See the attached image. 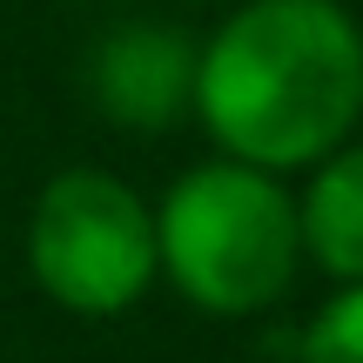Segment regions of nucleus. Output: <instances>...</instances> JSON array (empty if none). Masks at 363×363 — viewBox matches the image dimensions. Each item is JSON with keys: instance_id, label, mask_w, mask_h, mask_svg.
<instances>
[{"instance_id": "7ed1b4c3", "label": "nucleus", "mask_w": 363, "mask_h": 363, "mask_svg": "<svg viewBox=\"0 0 363 363\" xmlns=\"http://www.w3.org/2000/svg\"><path fill=\"white\" fill-rule=\"evenodd\" d=\"M27 269L61 310L121 316L155 283V208L108 169H61L27 216Z\"/></svg>"}, {"instance_id": "0eeeda50", "label": "nucleus", "mask_w": 363, "mask_h": 363, "mask_svg": "<svg viewBox=\"0 0 363 363\" xmlns=\"http://www.w3.org/2000/svg\"><path fill=\"white\" fill-rule=\"evenodd\" d=\"M182 7H235V0H182Z\"/></svg>"}, {"instance_id": "39448f33", "label": "nucleus", "mask_w": 363, "mask_h": 363, "mask_svg": "<svg viewBox=\"0 0 363 363\" xmlns=\"http://www.w3.org/2000/svg\"><path fill=\"white\" fill-rule=\"evenodd\" d=\"M303 256L337 283H363V142L310 162V189L296 202Z\"/></svg>"}, {"instance_id": "f257e3e1", "label": "nucleus", "mask_w": 363, "mask_h": 363, "mask_svg": "<svg viewBox=\"0 0 363 363\" xmlns=\"http://www.w3.org/2000/svg\"><path fill=\"white\" fill-rule=\"evenodd\" d=\"M195 115L222 155L310 169L363 115V27L343 0H235L202 40Z\"/></svg>"}, {"instance_id": "f03ea898", "label": "nucleus", "mask_w": 363, "mask_h": 363, "mask_svg": "<svg viewBox=\"0 0 363 363\" xmlns=\"http://www.w3.org/2000/svg\"><path fill=\"white\" fill-rule=\"evenodd\" d=\"M303 262L296 195L256 162H202L155 208V276L208 316H256Z\"/></svg>"}, {"instance_id": "20e7f679", "label": "nucleus", "mask_w": 363, "mask_h": 363, "mask_svg": "<svg viewBox=\"0 0 363 363\" xmlns=\"http://www.w3.org/2000/svg\"><path fill=\"white\" fill-rule=\"evenodd\" d=\"M195 61H202L195 34L162 21H128L94 40L88 94L115 128L155 135V128H175L182 115H195Z\"/></svg>"}, {"instance_id": "423d86ee", "label": "nucleus", "mask_w": 363, "mask_h": 363, "mask_svg": "<svg viewBox=\"0 0 363 363\" xmlns=\"http://www.w3.org/2000/svg\"><path fill=\"white\" fill-rule=\"evenodd\" d=\"M296 363H363V283H343L296 330Z\"/></svg>"}]
</instances>
